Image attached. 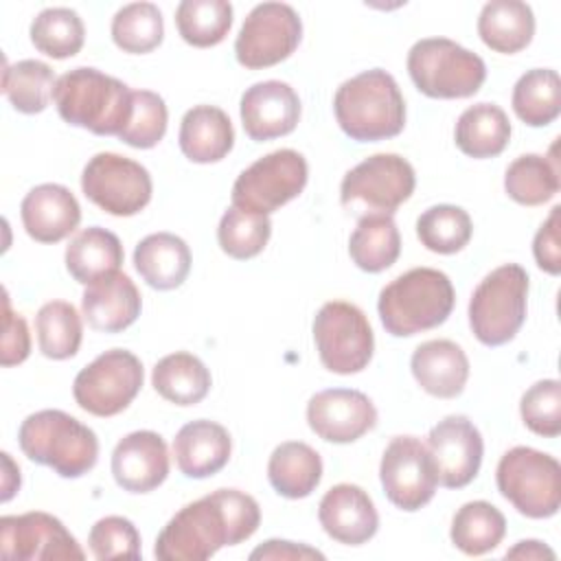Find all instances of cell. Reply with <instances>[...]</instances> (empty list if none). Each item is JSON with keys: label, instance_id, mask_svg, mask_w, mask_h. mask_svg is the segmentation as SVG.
<instances>
[{"label": "cell", "instance_id": "obj_1", "mask_svg": "<svg viewBox=\"0 0 561 561\" xmlns=\"http://www.w3.org/2000/svg\"><path fill=\"white\" fill-rule=\"evenodd\" d=\"M261 524L259 502L239 489H217L182 506L160 530V561H204L224 546L250 539Z\"/></svg>", "mask_w": 561, "mask_h": 561}, {"label": "cell", "instance_id": "obj_2", "mask_svg": "<svg viewBox=\"0 0 561 561\" xmlns=\"http://www.w3.org/2000/svg\"><path fill=\"white\" fill-rule=\"evenodd\" d=\"M333 112L340 129L357 142L394 138L405 127V101L394 77L381 68L346 79L335 96Z\"/></svg>", "mask_w": 561, "mask_h": 561}, {"label": "cell", "instance_id": "obj_3", "mask_svg": "<svg viewBox=\"0 0 561 561\" xmlns=\"http://www.w3.org/2000/svg\"><path fill=\"white\" fill-rule=\"evenodd\" d=\"M131 92L121 79L81 66L57 77L53 103L68 125L118 136L131 116Z\"/></svg>", "mask_w": 561, "mask_h": 561}, {"label": "cell", "instance_id": "obj_4", "mask_svg": "<svg viewBox=\"0 0 561 561\" xmlns=\"http://www.w3.org/2000/svg\"><path fill=\"white\" fill-rule=\"evenodd\" d=\"M456 302L449 276L434 267H414L390 280L377 300L383 329L394 337H410L440 327Z\"/></svg>", "mask_w": 561, "mask_h": 561}, {"label": "cell", "instance_id": "obj_5", "mask_svg": "<svg viewBox=\"0 0 561 561\" xmlns=\"http://www.w3.org/2000/svg\"><path fill=\"white\" fill-rule=\"evenodd\" d=\"M22 454L61 478L85 476L99 458V438L79 419L64 410H39L28 414L20 430Z\"/></svg>", "mask_w": 561, "mask_h": 561}, {"label": "cell", "instance_id": "obj_6", "mask_svg": "<svg viewBox=\"0 0 561 561\" xmlns=\"http://www.w3.org/2000/svg\"><path fill=\"white\" fill-rule=\"evenodd\" d=\"M408 75L430 99H467L482 88L486 66L480 55L454 39L425 37L408 53Z\"/></svg>", "mask_w": 561, "mask_h": 561}, {"label": "cell", "instance_id": "obj_7", "mask_svg": "<svg viewBox=\"0 0 561 561\" xmlns=\"http://www.w3.org/2000/svg\"><path fill=\"white\" fill-rule=\"evenodd\" d=\"M528 272L506 263L486 274L469 300V327L484 346L511 342L526 320Z\"/></svg>", "mask_w": 561, "mask_h": 561}, {"label": "cell", "instance_id": "obj_8", "mask_svg": "<svg viewBox=\"0 0 561 561\" xmlns=\"http://www.w3.org/2000/svg\"><path fill=\"white\" fill-rule=\"evenodd\" d=\"M495 482L517 513L546 519L561 506V467L554 456L533 447L508 449L495 469Z\"/></svg>", "mask_w": 561, "mask_h": 561}, {"label": "cell", "instance_id": "obj_9", "mask_svg": "<svg viewBox=\"0 0 561 561\" xmlns=\"http://www.w3.org/2000/svg\"><path fill=\"white\" fill-rule=\"evenodd\" d=\"M416 175L405 158L375 153L346 171L340 186V202L353 213L392 215L412 197Z\"/></svg>", "mask_w": 561, "mask_h": 561}, {"label": "cell", "instance_id": "obj_10", "mask_svg": "<svg viewBox=\"0 0 561 561\" xmlns=\"http://www.w3.org/2000/svg\"><path fill=\"white\" fill-rule=\"evenodd\" d=\"M313 342L322 366L335 375H353L368 366L375 335L366 313L346 300H329L313 318Z\"/></svg>", "mask_w": 561, "mask_h": 561}, {"label": "cell", "instance_id": "obj_11", "mask_svg": "<svg viewBox=\"0 0 561 561\" xmlns=\"http://www.w3.org/2000/svg\"><path fill=\"white\" fill-rule=\"evenodd\" d=\"M142 379V362L131 351L110 348L77 373L72 397L88 414L116 416L136 399Z\"/></svg>", "mask_w": 561, "mask_h": 561}, {"label": "cell", "instance_id": "obj_12", "mask_svg": "<svg viewBox=\"0 0 561 561\" xmlns=\"http://www.w3.org/2000/svg\"><path fill=\"white\" fill-rule=\"evenodd\" d=\"M309 167L302 153L276 149L252 162L232 184V206L270 215L298 197L307 184Z\"/></svg>", "mask_w": 561, "mask_h": 561}, {"label": "cell", "instance_id": "obj_13", "mask_svg": "<svg viewBox=\"0 0 561 561\" xmlns=\"http://www.w3.org/2000/svg\"><path fill=\"white\" fill-rule=\"evenodd\" d=\"M81 191L103 213L131 217L151 202L153 184L149 171L140 162L112 151H101L83 167Z\"/></svg>", "mask_w": 561, "mask_h": 561}, {"label": "cell", "instance_id": "obj_14", "mask_svg": "<svg viewBox=\"0 0 561 561\" xmlns=\"http://www.w3.org/2000/svg\"><path fill=\"white\" fill-rule=\"evenodd\" d=\"M302 22L285 2L256 4L234 39V57L243 68L259 70L285 61L300 44Z\"/></svg>", "mask_w": 561, "mask_h": 561}, {"label": "cell", "instance_id": "obj_15", "mask_svg": "<svg viewBox=\"0 0 561 561\" xmlns=\"http://www.w3.org/2000/svg\"><path fill=\"white\" fill-rule=\"evenodd\" d=\"M379 480L386 497L401 511L423 508L436 493V469L425 443L416 436H394L383 449Z\"/></svg>", "mask_w": 561, "mask_h": 561}, {"label": "cell", "instance_id": "obj_16", "mask_svg": "<svg viewBox=\"0 0 561 561\" xmlns=\"http://www.w3.org/2000/svg\"><path fill=\"white\" fill-rule=\"evenodd\" d=\"M0 550L11 561L85 559V552L68 528L44 511L0 517Z\"/></svg>", "mask_w": 561, "mask_h": 561}, {"label": "cell", "instance_id": "obj_17", "mask_svg": "<svg viewBox=\"0 0 561 561\" xmlns=\"http://www.w3.org/2000/svg\"><path fill=\"white\" fill-rule=\"evenodd\" d=\"M427 449L436 469V480L445 489H462L480 471L484 443L480 430L462 414L438 421L427 436Z\"/></svg>", "mask_w": 561, "mask_h": 561}, {"label": "cell", "instance_id": "obj_18", "mask_svg": "<svg viewBox=\"0 0 561 561\" xmlns=\"http://www.w3.org/2000/svg\"><path fill=\"white\" fill-rule=\"evenodd\" d=\"M307 423L318 438L346 445L377 425V410L359 390L329 388L309 399Z\"/></svg>", "mask_w": 561, "mask_h": 561}, {"label": "cell", "instance_id": "obj_19", "mask_svg": "<svg viewBox=\"0 0 561 561\" xmlns=\"http://www.w3.org/2000/svg\"><path fill=\"white\" fill-rule=\"evenodd\" d=\"M239 114L248 138L265 142L296 129L300 121V99L285 81H259L241 94Z\"/></svg>", "mask_w": 561, "mask_h": 561}, {"label": "cell", "instance_id": "obj_20", "mask_svg": "<svg viewBox=\"0 0 561 561\" xmlns=\"http://www.w3.org/2000/svg\"><path fill=\"white\" fill-rule=\"evenodd\" d=\"M112 476L127 493H149L169 476V449L164 438L151 430L123 436L112 451Z\"/></svg>", "mask_w": 561, "mask_h": 561}, {"label": "cell", "instance_id": "obj_21", "mask_svg": "<svg viewBox=\"0 0 561 561\" xmlns=\"http://www.w3.org/2000/svg\"><path fill=\"white\" fill-rule=\"evenodd\" d=\"M318 519L333 541L346 546L366 543L379 528V515L370 495L362 486L348 482L335 484L322 495Z\"/></svg>", "mask_w": 561, "mask_h": 561}, {"label": "cell", "instance_id": "obj_22", "mask_svg": "<svg viewBox=\"0 0 561 561\" xmlns=\"http://www.w3.org/2000/svg\"><path fill=\"white\" fill-rule=\"evenodd\" d=\"M142 309L140 291L125 272H112L85 285L81 311L94 331L121 333L131 327Z\"/></svg>", "mask_w": 561, "mask_h": 561}, {"label": "cell", "instance_id": "obj_23", "mask_svg": "<svg viewBox=\"0 0 561 561\" xmlns=\"http://www.w3.org/2000/svg\"><path fill=\"white\" fill-rule=\"evenodd\" d=\"M20 217L31 239L37 243H57L79 226L81 206L70 188L48 182L33 186L24 195Z\"/></svg>", "mask_w": 561, "mask_h": 561}, {"label": "cell", "instance_id": "obj_24", "mask_svg": "<svg viewBox=\"0 0 561 561\" xmlns=\"http://www.w3.org/2000/svg\"><path fill=\"white\" fill-rule=\"evenodd\" d=\"M232 454L228 430L215 421L197 419L180 427L173 438V456L178 469L186 478H210L219 473Z\"/></svg>", "mask_w": 561, "mask_h": 561}, {"label": "cell", "instance_id": "obj_25", "mask_svg": "<svg viewBox=\"0 0 561 561\" xmlns=\"http://www.w3.org/2000/svg\"><path fill=\"white\" fill-rule=\"evenodd\" d=\"M416 383L436 399L458 397L469 379V359L451 340H427L419 344L410 359Z\"/></svg>", "mask_w": 561, "mask_h": 561}, {"label": "cell", "instance_id": "obj_26", "mask_svg": "<svg viewBox=\"0 0 561 561\" xmlns=\"http://www.w3.org/2000/svg\"><path fill=\"white\" fill-rule=\"evenodd\" d=\"M178 142L191 162L210 164L230 153L234 145V129L221 107L195 105L182 116Z\"/></svg>", "mask_w": 561, "mask_h": 561}, {"label": "cell", "instance_id": "obj_27", "mask_svg": "<svg viewBox=\"0 0 561 561\" xmlns=\"http://www.w3.org/2000/svg\"><path fill=\"white\" fill-rule=\"evenodd\" d=\"M134 267L149 287L169 291L186 280L191 272V250L178 234L153 232L138 241Z\"/></svg>", "mask_w": 561, "mask_h": 561}, {"label": "cell", "instance_id": "obj_28", "mask_svg": "<svg viewBox=\"0 0 561 561\" xmlns=\"http://www.w3.org/2000/svg\"><path fill=\"white\" fill-rule=\"evenodd\" d=\"M478 35L495 53H519L533 42L535 13L519 0H491L480 11Z\"/></svg>", "mask_w": 561, "mask_h": 561}, {"label": "cell", "instance_id": "obj_29", "mask_svg": "<svg viewBox=\"0 0 561 561\" xmlns=\"http://www.w3.org/2000/svg\"><path fill=\"white\" fill-rule=\"evenodd\" d=\"M267 480L272 489L287 500L307 497L322 480V458L307 443H280L270 456Z\"/></svg>", "mask_w": 561, "mask_h": 561}, {"label": "cell", "instance_id": "obj_30", "mask_svg": "<svg viewBox=\"0 0 561 561\" xmlns=\"http://www.w3.org/2000/svg\"><path fill=\"white\" fill-rule=\"evenodd\" d=\"M454 140L456 147L469 158H495L511 140V121L500 105L476 103L458 116Z\"/></svg>", "mask_w": 561, "mask_h": 561}, {"label": "cell", "instance_id": "obj_31", "mask_svg": "<svg viewBox=\"0 0 561 561\" xmlns=\"http://www.w3.org/2000/svg\"><path fill=\"white\" fill-rule=\"evenodd\" d=\"M64 259L68 274L77 283L90 285L101 276L121 270L123 245L114 232L101 226H90L70 239Z\"/></svg>", "mask_w": 561, "mask_h": 561}, {"label": "cell", "instance_id": "obj_32", "mask_svg": "<svg viewBox=\"0 0 561 561\" xmlns=\"http://www.w3.org/2000/svg\"><path fill=\"white\" fill-rule=\"evenodd\" d=\"M210 383L213 377L206 364L186 351L164 355L151 370L153 390L175 405H195L204 401Z\"/></svg>", "mask_w": 561, "mask_h": 561}, {"label": "cell", "instance_id": "obj_33", "mask_svg": "<svg viewBox=\"0 0 561 561\" xmlns=\"http://www.w3.org/2000/svg\"><path fill=\"white\" fill-rule=\"evenodd\" d=\"M348 254L362 272L388 270L401 254V234L392 215H362L348 239Z\"/></svg>", "mask_w": 561, "mask_h": 561}, {"label": "cell", "instance_id": "obj_34", "mask_svg": "<svg viewBox=\"0 0 561 561\" xmlns=\"http://www.w3.org/2000/svg\"><path fill=\"white\" fill-rule=\"evenodd\" d=\"M506 535V519L497 506L484 500H473L462 504L449 528L451 543L469 554L480 557L495 550Z\"/></svg>", "mask_w": 561, "mask_h": 561}, {"label": "cell", "instance_id": "obj_35", "mask_svg": "<svg viewBox=\"0 0 561 561\" xmlns=\"http://www.w3.org/2000/svg\"><path fill=\"white\" fill-rule=\"evenodd\" d=\"M513 112L530 127H546L561 114V79L552 68H533L513 85Z\"/></svg>", "mask_w": 561, "mask_h": 561}, {"label": "cell", "instance_id": "obj_36", "mask_svg": "<svg viewBox=\"0 0 561 561\" xmlns=\"http://www.w3.org/2000/svg\"><path fill=\"white\" fill-rule=\"evenodd\" d=\"M559 160L524 153L515 158L504 173L506 195L522 206H539L559 193Z\"/></svg>", "mask_w": 561, "mask_h": 561}, {"label": "cell", "instance_id": "obj_37", "mask_svg": "<svg viewBox=\"0 0 561 561\" xmlns=\"http://www.w3.org/2000/svg\"><path fill=\"white\" fill-rule=\"evenodd\" d=\"M55 72L39 59L7 64L2 72V92L11 107L22 114H39L48 107L55 90Z\"/></svg>", "mask_w": 561, "mask_h": 561}, {"label": "cell", "instance_id": "obj_38", "mask_svg": "<svg viewBox=\"0 0 561 561\" xmlns=\"http://www.w3.org/2000/svg\"><path fill=\"white\" fill-rule=\"evenodd\" d=\"M28 35L31 44L46 57L68 59L83 48L85 28L77 11L68 7H50L33 18Z\"/></svg>", "mask_w": 561, "mask_h": 561}, {"label": "cell", "instance_id": "obj_39", "mask_svg": "<svg viewBox=\"0 0 561 561\" xmlns=\"http://www.w3.org/2000/svg\"><path fill=\"white\" fill-rule=\"evenodd\" d=\"M175 26L180 37L195 48L217 46L232 26V4L226 0H182L175 9Z\"/></svg>", "mask_w": 561, "mask_h": 561}, {"label": "cell", "instance_id": "obj_40", "mask_svg": "<svg viewBox=\"0 0 561 561\" xmlns=\"http://www.w3.org/2000/svg\"><path fill=\"white\" fill-rule=\"evenodd\" d=\"M35 331L39 351L48 359L75 357L83 337L81 316L75 305L66 300H50L42 305L35 316Z\"/></svg>", "mask_w": 561, "mask_h": 561}, {"label": "cell", "instance_id": "obj_41", "mask_svg": "<svg viewBox=\"0 0 561 561\" xmlns=\"http://www.w3.org/2000/svg\"><path fill=\"white\" fill-rule=\"evenodd\" d=\"M110 31L123 53L145 55L162 44L164 20L153 2H131L114 13Z\"/></svg>", "mask_w": 561, "mask_h": 561}, {"label": "cell", "instance_id": "obj_42", "mask_svg": "<svg viewBox=\"0 0 561 561\" xmlns=\"http://www.w3.org/2000/svg\"><path fill=\"white\" fill-rule=\"evenodd\" d=\"M473 224L465 208L438 204L421 213L416 219V237L421 245L436 254H456L471 241Z\"/></svg>", "mask_w": 561, "mask_h": 561}, {"label": "cell", "instance_id": "obj_43", "mask_svg": "<svg viewBox=\"0 0 561 561\" xmlns=\"http://www.w3.org/2000/svg\"><path fill=\"white\" fill-rule=\"evenodd\" d=\"M270 234L272 221L267 215L243 210L239 206H230L217 226L219 248L237 261L261 254L270 241Z\"/></svg>", "mask_w": 561, "mask_h": 561}, {"label": "cell", "instance_id": "obj_44", "mask_svg": "<svg viewBox=\"0 0 561 561\" xmlns=\"http://www.w3.org/2000/svg\"><path fill=\"white\" fill-rule=\"evenodd\" d=\"M169 112L164 99L151 90L131 92V116L118 138L134 149H151L167 134Z\"/></svg>", "mask_w": 561, "mask_h": 561}, {"label": "cell", "instance_id": "obj_45", "mask_svg": "<svg viewBox=\"0 0 561 561\" xmlns=\"http://www.w3.org/2000/svg\"><path fill=\"white\" fill-rule=\"evenodd\" d=\"M524 425L546 438L561 434V383L557 379H541L533 383L519 401Z\"/></svg>", "mask_w": 561, "mask_h": 561}, {"label": "cell", "instance_id": "obj_46", "mask_svg": "<svg viewBox=\"0 0 561 561\" xmlns=\"http://www.w3.org/2000/svg\"><path fill=\"white\" fill-rule=\"evenodd\" d=\"M88 546L99 561L107 559H140V535L127 517H101L88 535Z\"/></svg>", "mask_w": 561, "mask_h": 561}, {"label": "cell", "instance_id": "obj_47", "mask_svg": "<svg viewBox=\"0 0 561 561\" xmlns=\"http://www.w3.org/2000/svg\"><path fill=\"white\" fill-rule=\"evenodd\" d=\"M31 353V333L26 320L11 309L9 294L4 291V322H2V348L0 364L4 368L22 364Z\"/></svg>", "mask_w": 561, "mask_h": 561}, {"label": "cell", "instance_id": "obj_48", "mask_svg": "<svg viewBox=\"0 0 561 561\" xmlns=\"http://www.w3.org/2000/svg\"><path fill=\"white\" fill-rule=\"evenodd\" d=\"M559 213L561 206H552L548 219L541 224V228L537 230L535 239H533V256L537 261V265L557 276L561 274V239H559Z\"/></svg>", "mask_w": 561, "mask_h": 561}, {"label": "cell", "instance_id": "obj_49", "mask_svg": "<svg viewBox=\"0 0 561 561\" xmlns=\"http://www.w3.org/2000/svg\"><path fill=\"white\" fill-rule=\"evenodd\" d=\"M250 559H289V561H302V559H324V554L307 543H294L285 539H270L254 548L250 552Z\"/></svg>", "mask_w": 561, "mask_h": 561}, {"label": "cell", "instance_id": "obj_50", "mask_svg": "<svg viewBox=\"0 0 561 561\" xmlns=\"http://www.w3.org/2000/svg\"><path fill=\"white\" fill-rule=\"evenodd\" d=\"M504 557L506 559H554L557 554L537 539H524V541H517L515 548L506 550Z\"/></svg>", "mask_w": 561, "mask_h": 561}, {"label": "cell", "instance_id": "obj_51", "mask_svg": "<svg viewBox=\"0 0 561 561\" xmlns=\"http://www.w3.org/2000/svg\"><path fill=\"white\" fill-rule=\"evenodd\" d=\"M2 462H4V476H2V502H9L15 491L20 489V467L13 465L11 456L2 451Z\"/></svg>", "mask_w": 561, "mask_h": 561}]
</instances>
